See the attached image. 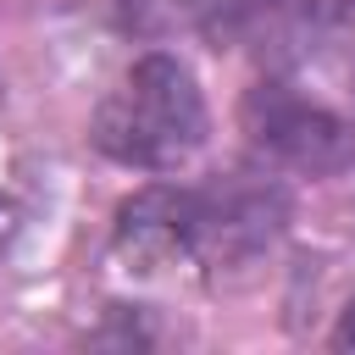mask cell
Returning a JSON list of instances; mask_svg holds the SVG:
<instances>
[{"instance_id":"277c9868","label":"cell","mask_w":355,"mask_h":355,"mask_svg":"<svg viewBox=\"0 0 355 355\" xmlns=\"http://www.w3.org/2000/svg\"><path fill=\"white\" fill-rule=\"evenodd\" d=\"M116 255L139 272L194 261V189L150 183L116 205Z\"/></svg>"},{"instance_id":"52a82bcc","label":"cell","mask_w":355,"mask_h":355,"mask_svg":"<svg viewBox=\"0 0 355 355\" xmlns=\"http://www.w3.org/2000/svg\"><path fill=\"white\" fill-rule=\"evenodd\" d=\"M200 17H205V0H116V28L144 44L200 28Z\"/></svg>"},{"instance_id":"8992f818","label":"cell","mask_w":355,"mask_h":355,"mask_svg":"<svg viewBox=\"0 0 355 355\" xmlns=\"http://www.w3.org/2000/svg\"><path fill=\"white\" fill-rule=\"evenodd\" d=\"M311 55H322V67L355 94V0H327L316 11Z\"/></svg>"},{"instance_id":"ba28073f","label":"cell","mask_w":355,"mask_h":355,"mask_svg":"<svg viewBox=\"0 0 355 355\" xmlns=\"http://www.w3.org/2000/svg\"><path fill=\"white\" fill-rule=\"evenodd\" d=\"M17 233H22V205L11 194H0V255L17 244Z\"/></svg>"},{"instance_id":"6da1fadb","label":"cell","mask_w":355,"mask_h":355,"mask_svg":"<svg viewBox=\"0 0 355 355\" xmlns=\"http://www.w3.org/2000/svg\"><path fill=\"white\" fill-rule=\"evenodd\" d=\"M205 128H211V116H205V94L194 83V72L178 55L150 50L100 100L89 139L116 166L172 172V166H183L205 144Z\"/></svg>"},{"instance_id":"3957f363","label":"cell","mask_w":355,"mask_h":355,"mask_svg":"<svg viewBox=\"0 0 355 355\" xmlns=\"http://www.w3.org/2000/svg\"><path fill=\"white\" fill-rule=\"evenodd\" d=\"M288 222V194L266 172H227L194 189V261L244 266Z\"/></svg>"},{"instance_id":"5b68a950","label":"cell","mask_w":355,"mask_h":355,"mask_svg":"<svg viewBox=\"0 0 355 355\" xmlns=\"http://www.w3.org/2000/svg\"><path fill=\"white\" fill-rule=\"evenodd\" d=\"M316 6L311 0H205L200 33L211 50H250L261 61H283L311 44Z\"/></svg>"},{"instance_id":"9c48e42d","label":"cell","mask_w":355,"mask_h":355,"mask_svg":"<svg viewBox=\"0 0 355 355\" xmlns=\"http://www.w3.org/2000/svg\"><path fill=\"white\" fill-rule=\"evenodd\" d=\"M327 344H333V349H355V300L344 305V316H338V327H333Z\"/></svg>"},{"instance_id":"7a4b0ae2","label":"cell","mask_w":355,"mask_h":355,"mask_svg":"<svg viewBox=\"0 0 355 355\" xmlns=\"http://www.w3.org/2000/svg\"><path fill=\"white\" fill-rule=\"evenodd\" d=\"M239 128L261 161L300 172V178H333L355 161V128L277 78L255 83L239 100Z\"/></svg>"}]
</instances>
